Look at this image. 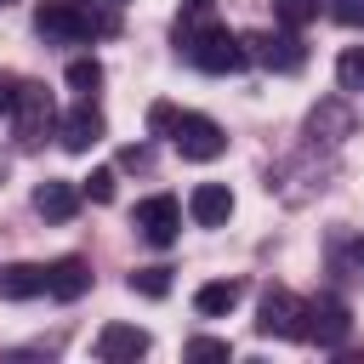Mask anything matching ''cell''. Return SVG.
<instances>
[{
	"instance_id": "7",
	"label": "cell",
	"mask_w": 364,
	"mask_h": 364,
	"mask_svg": "<svg viewBox=\"0 0 364 364\" xmlns=\"http://www.w3.org/2000/svg\"><path fill=\"white\" fill-rule=\"evenodd\" d=\"M250 46H256V57H262L273 74H301V63H307V46L296 40V28H267V34H256Z\"/></svg>"
},
{
	"instance_id": "17",
	"label": "cell",
	"mask_w": 364,
	"mask_h": 364,
	"mask_svg": "<svg viewBox=\"0 0 364 364\" xmlns=\"http://www.w3.org/2000/svg\"><path fill=\"white\" fill-rule=\"evenodd\" d=\"M318 6H324V0H273V23H279V28H307V23L318 17Z\"/></svg>"
},
{
	"instance_id": "15",
	"label": "cell",
	"mask_w": 364,
	"mask_h": 364,
	"mask_svg": "<svg viewBox=\"0 0 364 364\" xmlns=\"http://www.w3.org/2000/svg\"><path fill=\"white\" fill-rule=\"evenodd\" d=\"M40 290H46V267H28V262L0 267V301H28Z\"/></svg>"
},
{
	"instance_id": "11",
	"label": "cell",
	"mask_w": 364,
	"mask_h": 364,
	"mask_svg": "<svg viewBox=\"0 0 364 364\" xmlns=\"http://www.w3.org/2000/svg\"><path fill=\"white\" fill-rule=\"evenodd\" d=\"M46 290H51L57 301H80V296L91 290V267H85V256H57V262L46 267Z\"/></svg>"
},
{
	"instance_id": "13",
	"label": "cell",
	"mask_w": 364,
	"mask_h": 364,
	"mask_svg": "<svg viewBox=\"0 0 364 364\" xmlns=\"http://www.w3.org/2000/svg\"><path fill=\"white\" fill-rule=\"evenodd\" d=\"M34 210H40L46 222H68V216L80 210V188H74V182H63V176H51V182H40V188H34Z\"/></svg>"
},
{
	"instance_id": "25",
	"label": "cell",
	"mask_w": 364,
	"mask_h": 364,
	"mask_svg": "<svg viewBox=\"0 0 364 364\" xmlns=\"http://www.w3.org/2000/svg\"><path fill=\"white\" fill-rule=\"evenodd\" d=\"M17 91H23V80H17V74H0V114L17 108Z\"/></svg>"
},
{
	"instance_id": "22",
	"label": "cell",
	"mask_w": 364,
	"mask_h": 364,
	"mask_svg": "<svg viewBox=\"0 0 364 364\" xmlns=\"http://www.w3.org/2000/svg\"><path fill=\"white\" fill-rule=\"evenodd\" d=\"M176 119H182V114H176L171 102H154V108H148V131H154V136H171Z\"/></svg>"
},
{
	"instance_id": "8",
	"label": "cell",
	"mask_w": 364,
	"mask_h": 364,
	"mask_svg": "<svg viewBox=\"0 0 364 364\" xmlns=\"http://www.w3.org/2000/svg\"><path fill=\"white\" fill-rule=\"evenodd\" d=\"M102 131H108V125H102V114L91 108V97L57 119V136H63V148H68V154H91V148L102 142Z\"/></svg>"
},
{
	"instance_id": "28",
	"label": "cell",
	"mask_w": 364,
	"mask_h": 364,
	"mask_svg": "<svg viewBox=\"0 0 364 364\" xmlns=\"http://www.w3.org/2000/svg\"><path fill=\"white\" fill-rule=\"evenodd\" d=\"M0 6H11V0H0Z\"/></svg>"
},
{
	"instance_id": "1",
	"label": "cell",
	"mask_w": 364,
	"mask_h": 364,
	"mask_svg": "<svg viewBox=\"0 0 364 364\" xmlns=\"http://www.w3.org/2000/svg\"><path fill=\"white\" fill-rule=\"evenodd\" d=\"M34 28L46 40H91V34H114V11H91L85 0H40Z\"/></svg>"
},
{
	"instance_id": "6",
	"label": "cell",
	"mask_w": 364,
	"mask_h": 364,
	"mask_svg": "<svg viewBox=\"0 0 364 364\" xmlns=\"http://www.w3.org/2000/svg\"><path fill=\"white\" fill-rule=\"evenodd\" d=\"M11 114H17V136H23V142H40V136L57 125V102H51V91H46V85H28V80H23Z\"/></svg>"
},
{
	"instance_id": "4",
	"label": "cell",
	"mask_w": 364,
	"mask_h": 364,
	"mask_svg": "<svg viewBox=\"0 0 364 364\" xmlns=\"http://www.w3.org/2000/svg\"><path fill=\"white\" fill-rule=\"evenodd\" d=\"M301 318H307V301L284 284H273L262 296V313H256V330L262 336H284V341H301Z\"/></svg>"
},
{
	"instance_id": "3",
	"label": "cell",
	"mask_w": 364,
	"mask_h": 364,
	"mask_svg": "<svg viewBox=\"0 0 364 364\" xmlns=\"http://www.w3.org/2000/svg\"><path fill=\"white\" fill-rule=\"evenodd\" d=\"M171 142H176V154L193 159V165H210V159L228 154V131H222L216 119H205V114H182L176 131H171Z\"/></svg>"
},
{
	"instance_id": "18",
	"label": "cell",
	"mask_w": 364,
	"mask_h": 364,
	"mask_svg": "<svg viewBox=\"0 0 364 364\" xmlns=\"http://www.w3.org/2000/svg\"><path fill=\"white\" fill-rule=\"evenodd\" d=\"M63 80H68V85H74V91H80V97H91V91H97V85H102V63H97V57H74V63H68V74H63Z\"/></svg>"
},
{
	"instance_id": "27",
	"label": "cell",
	"mask_w": 364,
	"mask_h": 364,
	"mask_svg": "<svg viewBox=\"0 0 364 364\" xmlns=\"http://www.w3.org/2000/svg\"><path fill=\"white\" fill-rule=\"evenodd\" d=\"M102 6H125V0H102Z\"/></svg>"
},
{
	"instance_id": "26",
	"label": "cell",
	"mask_w": 364,
	"mask_h": 364,
	"mask_svg": "<svg viewBox=\"0 0 364 364\" xmlns=\"http://www.w3.org/2000/svg\"><path fill=\"white\" fill-rule=\"evenodd\" d=\"M347 256H353V267H364V239H353V245H347Z\"/></svg>"
},
{
	"instance_id": "24",
	"label": "cell",
	"mask_w": 364,
	"mask_h": 364,
	"mask_svg": "<svg viewBox=\"0 0 364 364\" xmlns=\"http://www.w3.org/2000/svg\"><path fill=\"white\" fill-rule=\"evenodd\" d=\"M80 193H91V199H97V205H108V199H114V171H91V176H85V188H80Z\"/></svg>"
},
{
	"instance_id": "12",
	"label": "cell",
	"mask_w": 364,
	"mask_h": 364,
	"mask_svg": "<svg viewBox=\"0 0 364 364\" xmlns=\"http://www.w3.org/2000/svg\"><path fill=\"white\" fill-rule=\"evenodd\" d=\"M188 216H193L199 228H222V222L233 216V193H228L222 182H199V188L188 193Z\"/></svg>"
},
{
	"instance_id": "19",
	"label": "cell",
	"mask_w": 364,
	"mask_h": 364,
	"mask_svg": "<svg viewBox=\"0 0 364 364\" xmlns=\"http://www.w3.org/2000/svg\"><path fill=\"white\" fill-rule=\"evenodd\" d=\"M131 290H136V296H148V301L171 296V267H136V273H131Z\"/></svg>"
},
{
	"instance_id": "16",
	"label": "cell",
	"mask_w": 364,
	"mask_h": 364,
	"mask_svg": "<svg viewBox=\"0 0 364 364\" xmlns=\"http://www.w3.org/2000/svg\"><path fill=\"white\" fill-rule=\"evenodd\" d=\"M210 23H216V0H182V11H176V46H188Z\"/></svg>"
},
{
	"instance_id": "10",
	"label": "cell",
	"mask_w": 364,
	"mask_h": 364,
	"mask_svg": "<svg viewBox=\"0 0 364 364\" xmlns=\"http://www.w3.org/2000/svg\"><path fill=\"white\" fill-rule=\"evenodd\" d=\"M148 353V330H136V324H102L97 330V358L102 364H136Z\"/></svg>"
},
{
	"instance_id": "23",
	"label": "cell",
	"mask_w": 364,
	"mask_h": 364,
	"mask_svg": "<svg viewBox=\"0 0 364 364\" xmlns=\"http://www.w3.org/2000/svg\"><path fill=\"white\" fill-rule=\"evenodd\" d=\"M330 17L341 28H364V0H330Z\"/></svg>"
},
{
	"instance_id": "14",
	"label": "cell",
	"mask_w": 364,
	"mask_h": 364,
	"mask_svg": "<svg viewBox=\"0 0 364 364\" xmlns=\"http://www.w3.org/2000/svg\"><path fill=\"white\" fill-rule=\"evenodd\" d=\"M239 296H245V284H239V279H210V284H199V290H193V313H199V318H222V313H233V307H239Z\"/></svg>"
},
{
	"instance_id": "9",
	"label": "cell",
	"mask_w": 364,
	"mask_h": 364,
	"mask_svg": "<svg viewBox=\"0 0 364 364\" xmlns=\"http://www.w3.org/2000/svg\"><path fill=\"white\" fill-rule=\"evenodd\" d=\"M136 228H142V239H148V245H171V239H176V228H182V205H176L171 193H154V199H142V205H136Z\"/></svg>"
},
{
	"instance_id": "5",
	"label": "cell",
	"mask_w": 364,
	"mask_h": 364,
	"mask_svg": "<svg viewBox=\"0 0 364 364\" xmlns=\"http://www.w3.org/2000/svg\"><path fill=\"white\" fill-rule=\"evenodd\" d=\"M353 330V313L341 296H313L307 301V318H301V341H318V347H341Z\"/></svg>"
},
{
	"instance_id": "2",
	"label": "cell",
	"mask_w": 364,
	"mask_h": 364,
	"mask_svg": "<svg viewBox=\"0 0 364 364\" xmlns=\"http://www.w3.org/2000/svg\"><path fill=\"white\" fill-rule=\"evenodd\" d=\"M182 51H188V63H193V68H205V74H239V68L250 63L245 40H239L233 28H222V23H210L205 34H193Z\"/></svg>"
},
{
	"instance_id": "21",
	"label": "cell",
	"mask_w": 364,
	"mask_h": 364,
	"mask_svg": "<svg viewBox=\"0 0 364 364\" xmlns=\"http://www.w3.org/2000/svg\"><path fill=\"white\" fill-rule=\"evenodd\" d=\"M188 358H193V364H228V358H233V347H228V341H216V336H193V341H188Z\"/></svg>"
},
{
	"instance_id": "20",
	"label": "cell",
	"mask_w": 364,
	"mask_h": 364,
	"mask_svg": "<svg viewBox=\"0 0 364 364\" xmlns=\"http://www.w3.org/2000/svg\"><path fill=\"white\" fill-rule=\"evenodd\" d=\"M336 85H341V91H364V46H347V51H341Z\"/></svg>"
}]
</instances>
